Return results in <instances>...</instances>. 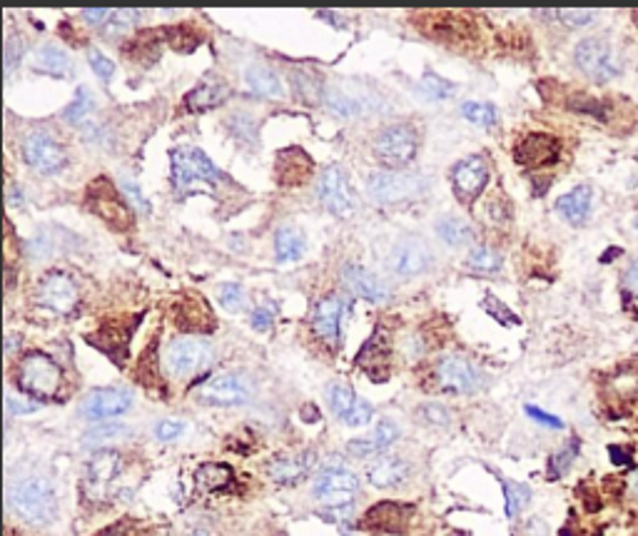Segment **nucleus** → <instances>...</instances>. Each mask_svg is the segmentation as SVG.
Segmentation results:
<instances>
[{"label":"nucleus","instance_id":"f257e3e1","mask_svg":"<svg viewBox=\"0 0 638 536\" xmlns=\"http://www.w3.org/2000/svg\"><path fill=\"white\" fill-rule=\"evenodd\" d=\"M8 506L21 522L31 526L51 524L58 512V496L45 476L31 475L18 479L8 489Z\"/></svg>","mask_w":638,"mask_h":536},{"label":"nucleus","instance_id":"f03ea898","mask_svg":"<svg viewBox=\"0 0 638 536\" xmlns=\"http://www.w3.org/2000/svg\"><path fill=\"white\" fill-rule=\"evenodd\" d=\"M427 190V180L399 170H377L367 177V195L377 205H402Z\"/></svg>","mask_w":638,"mask_h":536},{"label":"nucleus","instance_id":"7ed1b4c3","mask_svg":"<svg viewBox=\"0 0 638 536\" xmlns=\"http://www.w3.org/2000/svg\"><path fill=\"white\" fill-rule=\"evenodd\" d=\"M85 205L113 230H130L135 222L127 200L117 193V187L108 177H98L90 183L88 193H85Z\"/></svg>","mask_w":638,"mask_h":536},{"label":"nucleus","instance_id":"20e7f679","mask_svg":"<svg viewBox=\"0 0 638 536\" xmlns=\"http://www.w3.org/2000/svg\"><path fill=\"white\" fill-rule=\"evenodd\" d=\"M170 157H173V187L180 195H185L197 180H215V183L225 180V175L200 147H175Z\"/></svg>","mask_w":638,"mask_h":536},{"label":"nucleus","instance_id":"39448f33","mask_svg":"<svg viewBox=\"0 0 638 536\" xmlns=\"http://www.w3.org/2000/svg\"><path fill=\"white\" fill-rule=\"evenodd\" d=\"M419 150V135L412 125H391L374 137V153L384 165L404 167L412 163Z\"/></svg>","mask_w":638,"mask_h":536},{"label":"nucleus","instance_id":"423d86ee","mask_svg":"<svg viewBox=\"0 0 638 536\" xmlns=\"http://www.w3.org/2000/svg\"><path fill=\"white\" fill-rule=\"evenodd\" d=\"M360 492V479L357 475L347 472L344 466H327L322 469L312 484V494L319 499L327 509H340V506H352L354 496Z\"/></svg>","mask_w":638,"mask_h":536},{"label":"nucleus","instance_id":"0eeeda50","mask_svg":"<svg viewBox=\"0 0 638 536\" xmlns=\"http://www.w3.org/2000/svg\"><path fill=\"white\" fill-rule=\"evenodd\" d=\"M18 384L21 390H25L33 397H52L61 390V367L42 352H33L21 362V371H18Z\"/></svg>","mask_w":638,"mask_h":536},{"label":"nucleus","instance_id":"6e6552de","mask_svg":"<svg viewBox=\"0 0 638 536\" xmlns=\"http://www.w3.org/2000/svg\"><path fill=\"white\" fill-rule=\"evenodd\" d=\"M252 397V384L245 374L225 371L205 381L197 392V400L207 407H242Z\"/></svg>","mask_w":638,"mask_h":536},{"label":"nucleus","instance_id":"1a4fd4ad","mask_svg":"<svg viewBox=\"0 0 638 536\" xmlns=\"http://www.w3.org/2000/svg\"><path fill=\"white\" fill-rule=\"evenodd\" d=\"M574 58H577L578 68L598 83H606L618 75L616 52L606 38H584L577 45Z\"/></svg>","mask_w":638,"mask_h":536},{"label":"nucleus","instance_id":"9d476101","mask_svg":"<svg viewBox=\"0 0 638 536\" xmlns=\"http://www.w3.org/2000/svg\"><path fill=\"white\" fill-rule=\"evenodd\" d=\"M23 157L25 163L41 173V175H52L65 165V150L62 145L45 130H33L23 140Z\"/></svg>","mask_w":638,"mask_h":536},{"label":"nucleus","instance_id":"9b49d317","mask_svg":"<svg viewBox=\"0 0 638 536\" xmlns=\"http://www.w3.org/2000/svg\"><path fill=\"white\" fill-rule=\"evenodd\" d=\"M212 360V350L210 344L197 337H180L175 340L165 352L167 370L173 371L175 377H190L197 374L200 370H205Z\"/></svg>","mask_w":638,"mask_h":536},{"label":"nucleus","instance_id":"f8f14e48","mask_svg":"<svg viewBox=\"0 0 638 536\" xmlns=\"http://www.w3.org/2000/svg\"><path fill=\"white\" fill-rule=\"evenodd\" d=\"M434 255L422 238H402L389 255V268L399 277H417L432 268Z\"/></svg>","mask_w":638,"mask_h":536},{"label":"nucleus","instance_id":"ddd939ff","mask_svg":"<svg viewBox=\"0 0 638 536\" xmlns=\"http://www.w3.org/2000/svg\"><path fill=\"white\" fill-rule=\"evenodd\" d=\"M436 381L446 392L469 394L479 390L482 374L469 360H464L459 354H446L436 362Z\"/></svg>","mask_w":638,"mask_h":536},{"label":"nucleus","instance_id":"4468645a","mask_svg":"<svg viewBox=\"0 0 638 536\" xmlns=\"http://www.w3.org/2000/svg\"><path fill=\"white\" fill-rule=\"evenodd\" d=\"M123 472V456L113 449L95 454L85 472V494L90 496L93 502H103L113 482Z\"/></svg>","mask_w":638,"mask_h":536},{"label":"nucleus","instance_id":"2eb2a0df","mask_svg":"<svg viewBox=\"0 0 638 536\" xmlns=\"http://www.w3.org/2000/svg\"><path fill=\"white\" fill-rule=\"evenodd\" d=\"M133 407V392L120 390V387H105V390H93L80 404V414L90 422H103L120 417Z\"/></svg>","mask_w":638,"mask_h":536},{"label":"nucleus","instance_id":"dca6fc26","mask_svg":"<svg viewBox=\"0 0 638 536\" xmlns=\"http://www.w3.org/2000/svg\"><path fill=\"white\" fill-rule=\"evenodd\" d=\"M38 302L58 315H68L78 305V285L62 272H48L38 282Z\"/></svg>","mask_w":638,"mask_h":536},{"label":"nucleus","instance_id":"f3484780","mask_svg":"<svg viewBox=\"0 0 638 536\" xmlns=\"http://www.w3.org/2000/svg\"><path fill=\"white\" fill-rule=\"evenodd\" d=\"M319 197L324 207L334 212V215H350L354 210V200H352L350 183L347 175L340 165H327L322 170L319 177Z\"/></svg>","mask_w":638,"mask_h":536},{"label":"nucleus","instance_id":"a211bd4d","mask_svg":"<svg viewBox=\"0 0 638 536\" xmlns=\"http://www.w3.org/2000/svg\"><path fill=\"white\" fill-rule=\"evenodd\" d=\"M452 183L454 193H456V197H459L462 202H472L474 197H479V193H482L486 183H489V167H486L484 157H464L462 163L454 167Z\"/></svg>","mask_w":638,"mask_h":536},{"label":"nucleus","instance_id":"6ab92c4d","mask_svg":"<svg viewBox=\"0 0 638 536\" xmlns=\"http://www.w3.org/2000/svg\"><path fill=\"white\" fill-rule=\"evenodd\" d=\"M414 509L407 504H397V502H381V504L371 506L370 512L361 519L364 529L371 531H387V534H402L407 531V526L412 522Z\"/></svg>","mask_w":638,"mask_h":536},{"label":"nucleus","instance_id":"aec40b11","mask_svg":"<svg viewBox=\"0 0 638 536\" xmlns=\"http://www.w3.org/2000/svg\"><path fill=\"white\" fill-rule=\"evenodd\" d=\"M558 153H561V147H558L556 137L544 133H531L516 145L514 160L524 167H546L554 165L558 160Z\"/></svg>","mask_w":638,"mask_h":536},{"label":"nucleus","instance_id":"412c9836","mask_svg":"<svg viewBox=\"0 0 638 536\" xmlns=\"http://www.w3.org/2000/svg\"><path fill=\"white\" fill-rule=\"evenodd\" d=\"M344 315H347V302L340 295H330V297L319 299L317 307H314V317H312L314 332H317L322 340L337 342L340 340Z\"/></svg>","mask_w":638,"mask_h":536},{"label":"nucleus","instance_id":"4be33fe9","mask_svg":"<svg viewBox=\"0 0 638 536\" xmlns=\"http://www.w3.org/2000/svg\"><path fill=\"white\" fill-rule=\"evenodd\" d=\"M342 279H344V285H347V287L361 299H370V302H384V299L389 297L387 285H384L374 272L360 268V265H347V268L342 269Z\"/></svg>","mask_w":638,"mask_h":536},{"label":"nucleus","instance_id":"5701e85b","mask_svg":"<svg viewBox=\"0 0 638 536\" xmlns=\"http://www.w3.org/2000/svg\"><path fill=\"white\" fill-rule=\"evenodd\" d=\"M312 175V160L305 150L287 147L277 155V183L282 187H297Z\"/></svg>","mask_w":638,"mask_h":536},{"label":"nucleus","instance_id":"b1692460","mask_svg":"<svg viewBox=\"0 0 638 536\" xmlns=\"http://www.w3.org/2000/svg\"><path fill=\"white\" fill-rule=\"evenodd\" d=\"M397 439H399V427L391 422V419H381L367 437L352 439L350 452L354 454V456H371V454H380L384 452V449H389Z\"/></svg>","mask_w":638,"mask_h":536},{"label":"nucleus","instance_id":"393cba45","mask_svg":"<svg viewBox=\"0 0 638 536\" xmlns=\"http://www.w3.org/2000/svg\"><path fill=\"white\" fill-rule=\"evenodd\" d=\"M407 475H409V466L399 456H377L367 466V479L377 489H391V486L402 484Z\"/></svg>","mask_w":638,"mask_h":536},{"label":"nucleus","instance_id":"a878e982","mask_svg":"<svg viewBox=\"0 0 638 536\" xmlns=\"http://www.w3.org/2000/svg\"><path fill=\"white\" fill-rule=\"evenodd\" d=\"M591 197H594V190L588 185L574 187L571 193L556 200V212L571 225H584L591 212Z\"/></svg>","mask_w":638,"mask_h":536},{"label":"nucleus","instance_id":"bb28decb","mask_svg":"<svg viewBox=\"0 0 638 536\" xmlns=\"http://www.w3.org/2000/svg\"><path fill=\"white\" fill-rule=\"evenodd\" d=\"M227 98H230V88L225 83H202L185 95L183 105H185L187 113H200V110H210V108L225 103Z\"/></svg>","mask_w":638,"mask_h":536},{"label":"nucleus","instance_id":"cd10ccee","mask_svg":"<svg viewBox=\"0 0 638 536\" xmlns=\"http://www.w3.org/2000/svg\"><path fill=\"white\" fill-rule=\"evenodd\" d=\"M314 456L312 454H302V456H282L275 465L269 466V475L277 484H297L299 479H305L312 469Z\"/></svg>","mask_w":638,"mask_h":536},{"label":"nucleus","instance_id":"c85d7f7f","mask_svg":"<svg viewBox=\"0 0 638 536\" xmlns=\"http://www.w3.org/2000/svg\"><path fill=\"white\" fill-rule=\"evenodd\" d=\"M177 322L185 330H210L212 327V312L202 297H185L177 305Z\"/></svg>","mask_w":638,"mask_h":536},{"label":"nucleus","instance_id":"c756f323","mask_svg":"<svg viewBox=\"0 0 638 536\" xmlns=\"http://www.w3.org/2000/svg\"><path fill=\"white\" fill-rule=\"evenodd\" d=\"M245 80L259 95H267V98H282L285 95L279 75L267 65H249L248 72H245Z\"/></svg>","mask_w":638,"mask_h":536},{"label":"nucleus","instance_id":"7c9ffc66","mask_svg":"<svg viewBox=\"0 0 638 536\" xmlns=\"http://www.w3.org/2000/svg\"><path fill=\"white\" fill-rule=\"evenodd\" d=\"M35 68L48 72L52 78H68L72 72L68 52L61 51L58 45H42L41 51L35 52Z\"/></svg>","mask_w":638,"mask_h":536},{"label":"nucleus","instance_id":"2f4dec72","mask_svg":"<svg viewBox=\"0 0 638 536\" xmlns=\"http://www.w3.org/2000/svg\"><path fill=\"white\" fill-rule=\"evenodd\" d=\"M305 255V235L295 227H282L275 235V258L277 262H295Z\"/></svg>","mask_w":638,"mask_h":536},{"label":"nucleus","instance_id":"473e14b6","mask_svg":"<svg viewBox=\"0 0 638 536\" xmlns=\"http://www.w3.org/2000/svg\"><path fill=\"white\" fill-rule=\"evenodd\" d=\"M436 235L449 245V248H462L474 240V230L469 222H464L459 217L444 215L436 220Z\"/></svg>","mask_w":638,"mask_h":536},{"label":"nucleus","instance_id":"72a5a7b5","mask_svg":"<svg viewBox=\"0 0 638 536\" xmlns=\"http://www.w3.org/2000/svg\"><path fill=\"white\" fill-rule=\"evenodd\" d=\"M127 437H130V427H125V424H98L85 434L83 444L90 449H103L105 452V447L120 444Z\"/></svg>","mask_w":638,"mask_h":536},{"label":"nucleus","instance_id":"f704fd0d","mask_svg":"<svg viewBox=\"0 0 638 536\" xmlns=\"http://www.w3.org/2000/svg\"><path fill=\"white\" fill-rule=\"evenodd\" d=\"M387 360H389V344H387V337L384 334H374L361 352L357 354V364H361L364 370L370 371L374 377V370L377 367H387Z\"/></svg>","mask_w":638,"mask_h":536},{"label":"nucleus","instance_id":"c9c22d12","mask_svg":"<svg viewBox=\"0 0 638 536\" xmlns=\"http://www.w3.org/2000/svg\"><path fill=\"white\" fill-rule=\"evenodd\" d=\"M357 394L352 392L350 387L344 381H332L327 387V402H330L332 412L337 414L340 419H347V414L352 412V407L357 404Z\"/></svg>","mask_w":638,"mask_h":536},{"label":"nucleus","instance_id":"e433bc0d","mask_svg":"<svg viewBox=\"0 0 638 536\" xmlns=\"http://www.w3.org/2000/svg\"><path fill=\"white\" fill-rule=\"evenodd\" d=\"M232 482V472L225 465H202L197 469V486L205 492H217Z\"/></svg>","mask_w":638,"mask_h":536},{"label":"nucleus","instance_id":"4c0bfd02","mask_svg":"<svg viewBox=\"0 0 638 536\" xmlns=\"http://www.w3.org/2000/svg\"><path fill=\"white\" fill-rule=\"evenodd\" d=\"M466 265L476 272H496L502 268V255L496 249L486 248V245H476L466 258Z\"/></svg>","mask_w":638,"mask_h":536},{"label":"nucleus","instance_id":"58836bf2","mask_svg":"<svg viewBox=\"0 0 638 536\" xmlns=\"http://www.w3.org/2000/svg\"><path fill=\"white\" fill-rule=\"evenodd\" d=\"M462 115L469 120L472 125H479V127H494L499 115H496V108L489 103H469L462 105Z\"/></svg>","mask_w":638,"mask_h":536},{"label":"nucleus","instance_id":"ea45409f","mask_svg":"<svg viewBox=\"0 0 638 536\" xmlns=\"http://www.w3.org/2000/svg\"><path fill=\"white\" fill-rule=\"evenodd\" d=\"M504 494H506V514L516 516L531 499L529 486L516 484V482H504Z\"/></svg>","mask_w":638,"mask_h":536},{"label":"nucleus","instance_id":"a19ab883","mask_svg":"<svg viewBox=\"0 0 638 536\" xmlns=\"http://www.w3.org/2000/svg\"><path fill=\"white\" fill-rule=\"evenodd\" d=\"M419 90H422L424 95H429L432 100H442V98H449V95H454V88L449 80H444V78H439V75H434V72H424L422 83H419Z\"/></svg>","mask_w":638,"mask_h":536},{"label":"nucleus","instance_id":"79ce46f5","mask_svg":"<svg viewBox=\"0 0 638 536\" xmlns=\"http://www.w3.org/2000/svg\"><path fill=\"white\" fill-rule=\"evenodd\" d=\"M93 95H90V90L88 88H80L78 90V95H75V100H72L70 105H68V110H65V120H70V123H83L85 118H88V113L93 110Z\"/></svg>","mask_w":638,"mask_h":536},{"label":"nucleus","instance_id":"37998d69","mask_svg":"<svg viewBox=\"0 0 638 536\" xmlns=\"http://www.w3.org/2000/svg\"><path fill=\"white\" fill-rule=\"evenodd\" d=\"M220 302L225 305V310H245V302H248V297H245V289H242V285H235V282H230V285H225V287L220 289Z\"/></svg>","mask_w":638,"mask_h":536},{"label":"nucleus","instance_id":"c03bdc74","mask_svg":"<svg viewBox=\"0 0 638 536\" xmlns=\"http://www.w3.org/2000/svg\"><path fill=\"white\" fill-rule=\"evenodd\" d=\"M183 432H185V422L180 419H160L155 424V437L160 442H173L177 437H183Z\"/></svg>","mask_w":638,"mask_h":536},{"label":"nucleus","instance_id":"a18cd8bd","mask_svg":"<svg viewBox=\"0 0 638 536\" xmlns=\"http://www.w3.org/2000/svg\"><path fill=\"white\" fill-rule=\"evenodd\" d=\"M88 61H90V68H93V72L98 75V78H100V80H105V83H108V80L113 78L115 65L110 58H105L103 52L90 51V58H88Z\"/></svg>","mask_w":638,"mask_h":536},{"label":"nucleus","instance_id":"49530a36","mask_svg":"<svg viewBox=\"0 0 638 536\" xmlns=\"http://www.w3.org/2000/svg\"><path fill=\"white\" fill-rule=\"evenodd\" d=\"M371 414H374V409H371V404L367 402V400H357V404L352 407V412L347 414V427H364V424H370Z\"/></svg>","mask_w":638,"mask_h":536},{"label":"nucleus","instance_id":"de8ad7c7","mask_svg":"<svg viewBox=\"0 0 638 536\" xmlns=\"http://www.w3.org/2000/svg\"><path fill=\"white\" fill-rule=\"evenodd\" d=\"M484 310L492 312L496 320H502L504 324H519V317H516L514 312L506 307L504 302H499V299L494 297H486L484 299Z\"/></svg>","mask_w":638,"mask_h":536},{"label":"nucleus","instance_id":"09e8293b","mask_svg":"<svg viewBox=\"0 0 638 536\" xmlns=\"http://www.w3.org/2000/svg\"><path fill=\"white\" fill-rule=\"evenodd\" d=\"M556 18H561V21L567 23L568 28H584V25H588V23L596 18V13L594 11H558L556 13Z\"/></svg>","mask_w":638,"mask_h":536},{"label":"nucleus","instance_id":"8fccbe9b","mask_svg":"<svg viewBox=\"0 0 638 536\" xmlns=\"http://www.w3.org/2000/svg\"><path fill=\"white\" fill-rule=\"evenodd\" d=\"M23 52H25V42L18 38H8L5 42V72H11L23 61Z\"/></svg>","mask_w":638,"mask_h":536},{"label":"nucleus","instance_id":"3c124183","mask_svg":"<svg viewBox=\"0 0 638 536\" xmlns=\"http://www.w3.org/2000/svg\"><path fill=\"white\" fill-rule=\"evenodd\" d=\"M98 536H143V529L135 526L133 522H117V524L103 529Z\"/></svg>","mask_w":638,"mask_h":536},{"label":"nucleus","instance_id":"603ef678","mask_svg":"<svg viewBox=\"0 0 638 536\" xmlns=\"http://www.w3.org/2000/svg\"><path fill=\"white\" fill-rule=\"evenodd\" d=\"M574 456H577V444H571V447H567L561 454H556L554 459H551V469H554V476L561 475V472H567L568 465L574 462Z\"/></svg>","mask_w":638,"mask_h":536},{"label":"nucleus","instance_id":"864d4df0","mask_svg":"<svg viewBox=\"0 0 638 536\" xmlns=\"http://www.w3.org/2000/svg\"><path fill=\"white\" fill-rule=\"evenodd\" d=\"M526 414H529L531 419H536L539 424H544V427H551V429H561V427H564L558 417H554V414L541 412L539 407H531V404H526Z\"/></svg>","mask_w":638,"mask_h":536},{"label":"nucleus","instance_id":"5fc2aeb1","mask_svg":"<svg viewBox=\"0 0 638 536\" xmlns=\"http://www.w3.org/2000/svg\"><path fill=\"white\" fill-rule=\"evenodd\" d=\"M5 404H8V412L11 414H33L41 409V404L38 402H31V400H18V397H8L5 400Z\"/></svg>","mask_w":638,"mask_h":536},{"label":"nucleus","instance_id":"6e6d98bb","mask_svg":"<svg viewBox=\"0 0 638 536\" xmlns=\"http://www.w3.org/2000/svg\"><path fill=\"white\" fill-rule=\"evenodd\" d=\"M137 18H140V13L137 11H117L113 13V23H108V25H113L115 31H125V28H130Z\"/></svg>","mask_w":638,"mask_h":536},{"label":"nucleus","instance_id":"4d7b16f0","mask_svg":"<svg viewBox=\"0 0 638 536\" xmlns=\"http://www.w3.org/2000/svg\"><path fill=\"white\" fill-rule=\"evenodd\" d=\"M252 327L259 332L269 330L272 327V312L267 307H258V310L252 312Z\"/></svg>","mask_w":638,"mask_h":536},{"label":"nucleus","instance_id":"13d9d810","mask_svg":"<svg viewBox=\"0 0 638 536\" xmlns=\"http://www.w3.org/2000/svg\"><path fill=\"white\" fill-rule=\"evenodd\" d=\"M110 18H113V11H105V8L83 11V21H88V25H108Z\"/></svg>","mask_w":638,"mask_h":536},{"label":"nucleus","instance_id":"bf43d9fd","mask_svg":"<svg viewBox=\"0 0 638 536\" xmlns=\"http://www.w3.org/2000/svg\"><path fill=\"white\" fill-rule=\"evenodd\" d=\"M624 285H626V289L633 297H638V259H633V262L628 265L626 275H624Z\"/></svg>","mask_w":638,"mask_h":536},{"label":"nucleus","instance_id":"052dcab7","mask_svg":"<svg viewBox=\"0 0 638 536\" xmlns=\"http://www.w3.org/2000/svg\"><path fill=\"white\" fill-rule=\"evenodd\" d=\"M123 190L127 193V195L133 197V202L137 207H140L143 212H147V210H150V205H147V200H145L143 193H140V190L135 187V183H130V180H123Z\"/></svg>","mask_w":638,"mask_h":536},{"label":"nucleus","instance_id":"680f3d73","mask_svg":"<svg viewBox=\"0 0 638 536\" xmlns=\"http://www.w3.org/2000/svg\"><path fill=\"white\" fill-rule=\"evenodd\" d=\"M424 417L429 419L432 424H449V414L444 412L442 407H436V404H429V407H424Z\"/></svg>","mask_w":638,"mask_h":536},{"label":"nucleus","instance_id":"e2e57ef3","mask_svg":"<svg viewBox=\"0 0 638 536\" xmlns=\"http://www.w3.org/2000/svg\"><path fill=\"white\" fill-rule=\"evenodd\" d=\"M633 489H638V475L633 476Z\"/></svg>","mask_w":638,"mask_h":536},{"label":"nucleus","instance_id":"0e129e2a","mask_svg":"<svg viewBox=\"0 0 638 536\" xmlns=\"http://www.w3.org/2000/svg\"><path fill=\"white\" fill-rule=\"evenodd\" d=\"M633 227H636V230H638V215L633 217Z\"/></svg>","mask_w":638,"mask_h":536}]
</instances>
